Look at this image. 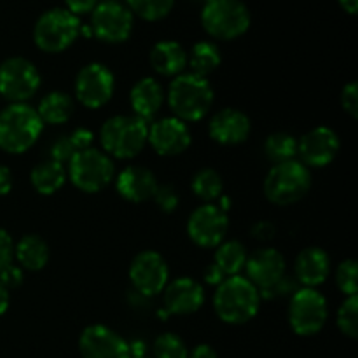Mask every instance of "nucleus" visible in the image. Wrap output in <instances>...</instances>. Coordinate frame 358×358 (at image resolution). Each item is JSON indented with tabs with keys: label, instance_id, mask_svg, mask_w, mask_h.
I'll list each match as a JSON object with an SVG mask.
<instances>
[{
	"label": "nucleus",
	"instance_id": "obj_1",
	"mask_svg": "<svg viewBox=\"0 0 358 358\" xmlns=\"http://www.w3.org/2000/svg\"><path fill=\"white\" fill-rule=\"evenodd\" d=\"M261 306L259 290L245 276H229L224 280L213 296V310L217 317L229 325L250 322Z\"/></svg>",
	"mask_w": 358,
	"mask_h": 358
},
{
	"label": "nucleus",
	"instance_id": "obj_2",
	"mask_svg": "<svg viewBox=\"0 0 358 358\" xmlns=\"http://www.w3.org/2000/svg\"><path fill=\"white\" fill-rule=\"evenodd\" d=\"M168 105L182 122L201 121L213 105V90L206 77L180 73L168 87Z\"/></svg>",
	"mask_w": 358,
	"mask_h": 358
},
{
	"label": "nucleus",
	"instance_id": "obj_3",
	"mask_svg": "<svg viewBox=\"0 0 358 358\" xmlns=\"http://www.w3.org/2000/svg\"><path fill=\"white\" fill-rule=\"evenodd\" d=\"M44 124L37 110L28 103H10L0 112V149L23 154L35 145Z\"/></svg>",
	"mask_w": 358,
	"mask_h": 358
},
{
	"label": "nucleus",
	"instance_id": "obj_4",
	"mask_svg": "<svg viewBox=\"0 0 358 358\" xmlns=\"http://www.w3.org/2000/svg\"><path fill=\"white\" fill-rule=\"evenodd\" d=\"M149 126L136 115H114L100 129V142L107 156L131 159L147 145Z\"/></svg>",
	"mask_w": 358,
	"mask_h": 358
},
{
	"label": "nucleus",
	"instance_id": "obj_5",
	"mask_svg": "<svg viewBox=\"0 0 358 358\" xmlns=\"http://www.w3.org/2000/svg\"><path fill=\"white\" fill-rule=\"evenodd\" d=\"M310 189V168L296 159L275 164L264 178L266 198L278 206H289L301 201Z\"/></svg>",
	"mask_w": 358,
	"mask_h": 358
},
{
	"label": "nucleus",
	"instance_id": "obj_6",
	"mask_svg": "<svg viewBox=\"0 0 358 358\" xmlns=\"http://www.w3.org/2000/svg\"><path fill=\"white\" fill-rule=\"evenodd\" d=\"M250 10L241 0H208L201 10L206 34L219 41H233L250 28Z\"/></svg>",
	"mask_w": 358,
	"mask_h": 358
},
{
	"label": "nucleus",
	"instance_id": "obj_7",
	"mask_svg": "<svg viewBox=\"0 0 358 358\" xmlns=\"http://www.w3.org/2000/svg\"><path fill=\"white\" fill-rule=\"evenodd\" d=\"M80 34V21L69 9L55 7L42 14L34 27V42L44 52H62L76 42Z\"/></svg>",
	"mask_w": 358,
	"mask_h": 358
},
{
	"label": "nucleus",
	"instance_id": "obj_8",
	"mask_svg": "<svg viewBox=\"0 0 358 358\" xmlns=\"http://www.w3.org/2000/svg\"><path fill=\"white\" fill-rule=\"evenodd\" d=\"M115 168L110 156L90 147L76 152L69 163V178L79 191L94 194L100 192L114 180Z\"/></svg>",
	"mask_w": 358,
	"mask_h": 358
},
{
	"label": "nucleus",
	"instance_id": "obj_9",
	"mask_svg": "<svg viewBox=\"0 0 358 358\" xmlns=\"http://www.w3.org/2000/svg\"><path fill=\"white\" fill-rule=\"evenodd\" d=\"M329 308L325 297L317 289L301 287L290 296L289 324L297 336L310 338L327 324Z\"/></svg>",
	"mask_w": 358,
	"mask_h": 358
},
{
	"label": "nucleus",
	"instance_id": "obj_10",
	"mask_svg": "<svg viewBox=\"0 0 358 358\" xmlns=\"http://www.w3.org/2000/svg\"><path fill=\"white\" fill-rule=\"evenodd\" d=\"M41 87V73L27 58L13 56L0 63V94L13 103H27Z\"/></svg>",
	"mask_w": 358,
	"mask_h": 358
},
{
	"label": "nucleus",
	"instance_id": "obj_11",
	"mask_svg": "<svg viewBox=\"0 0 358 358\" xmlns=\"http://www.w3.org/2000/svg\"><path fill=\"white\" fill-rule=\"evenodd\" d=\"M91 17V31L108 44L124 42L133 30V13L117 0H101Z\"/></svg>",
	"mask_w": 358,
	"mask_h": 358
},
{
	"label": "nucleus",
	"instance_id": "obj_12",
	"mask_svg": "<svg viewBox=\"0 0 358 358\" xmlns=\"http://www.w3.org/2000/svg\"><path fill=\"white\" fill-rule=\"evenodd\" d=\"M115 79L112 70L103 63H87L76 77V96L86 108H101L114 94Z\"/></svg>",
	"mask_w": 358,
	"mask_h": 358
},
{
	"label": "nucleus",
	"instance_id": "obj_13",
	"mask_svg": "<svg viewBox=\"0 0 358 358\" xmlns=\"http://www.w3.org/2000/svg\"><path fill=\"white\" fill-rule=\"evenodd\" d=\"M170 278V269L161 254L154 250H143L135 255L129 266V280L140 296L152 297L164 290Z\"/></svg>",
	"mask_w": 358,
	"mask_h": 358
},
{
	"label": "nucleus",
	"instance_id": "obj_14",
	"mask_svg": "<svg viewBox=\"0 0 358 358\" xmlns=\"http://www.w3.org/2000/svg\"><path fill=\"white\" fill-rule=\"evenodd\" d=\"M229 229V217L213 203L198 206L187 220V234L198 247L217 248Z\"/></svg>",
	"mask_w": 358,
	"mask_h": 358
},
{
	"label": "nucleus",
	"instance_id": "obj_15",
	"mask_svg": "<svg viewBox=\"0 0 358 358\" xmlns=\"http://www.w3.org/2000/svg\"><path fill=\"white\" fill-rule=\"evenodd\" d=\"M341 149V142L334 129L327 126H318L310 129L297 142V156L304 166L324 168L331 164Z\"/></svg>",
	"mask_w": 358,
	"mask_h": 358
},
{
	"label": "nucleus",
	"instance_id": "obj_16",
	"mask_svg": "<svg viewBox=\"0 0 358 358\" xmlns=\"http://www.w3.org/2000/svg\"><path fill=\"white\" fill-rule=\"evenodd\" d=\"M83 358H129V343L101 324L90 325L79 338Z\"/></svg>",
	"mask_w": 358,
	"mask_h": 358
},
{
	"label": "nucleus",
	"instance_id": "obj_17",
	"mask_svg": "<svg viewBox=\"0 0 358 358\" xmlns=\"http://www.w3.org/2000/svg\"><path fill=\"white\" fill-rule=\"evenodd\" d=\"M147 142L159 156H178L189 149L192 136L187 124L180 119L163 117L150 124Z\"/></svg>",
	"mask_w": 358,
	"mask_h": 358
},
{
	"label": "nucleus",
	"instance_id": "obj_18",
	"mask_svg": "<svg viewBox=\"0 0 358 358\" xmlns=\"http://www.w3.org/2000/svg\"><path fill=\"white\" fill-rule=\"evenodd\" d=\"M285 259L276 248H259L250 254L245 262V278L259 290L269 289L285 276Z\"/></svg>",
	"mask_w": 358,
	"mask_h": 358
},
{
	"label": "nucleus",
	"instance_id": "obj_19",
	"mask_svg": "<svg viewBox=\"0 0 358 358\" xmlns=\"http://www.w3.org/2000/svg\"><path fill=\"white\" fill-rule=\"evenodd\" d=\"M252 124L245 112L238 108H222L208 124V135L220 145H238L250 136Z\"/></svg>",
	"mask_w": 358,
	"mask_h": 358
},
{
	"label": "nucleus",
	"instance_id": "obj_20",
	"mask_svg": "<svg viewBox=\"0 0 358 358\" xmlns=\"http://www.w3.org/2000/svg\"><path fill=\"white\" fill-rule=\"evenodd\" d=\"M163 304L168 315L196 313L205 303V290L196 280L182 276L164 287Z\"/></svg>",
	"mask_w": 358,
	"mask_h": 358
},
{
	"label": "nucleus",
	"instance_id": "obj_21",
	"mask_svg": "<svg viewBox=\"0 0 358 358\" xmlns=\"http://www.w3.org/2000/svg\"><path fill=\"white\" fill-rule=\"evenodd\" d=\"M157 185L156 175L143 166H126L115 178L119 196L129 203H145L152 199Z\"/></svg>",
	"mask_w": 358,
	"mask_h": 358
},
{
	"label": "nucleus",
	"instance_id": "obj_22",
	"mask_svg": "<svg viewBox=\"0 0 358 358\" xmlns=\"http://www.w3.org/2000/svg\"><path fill=\"white\" fill-rule=\"evenodd\" d=\"M297 283L306 289H315L329 278L331 273V257L320 247H308L297 255L294 264Z\"/></svg>",
	"mask_w": 358,
	"mask_h": 358
},
{
	"label": "nucleus",
	"instance_id": "obj_23",
	"mask_svg": "<svg viewBox=\"0 0 358 358\" xmlns=\"http://www.w3.org/2000/svg\"><path fill=\"white\" fill-rule=\"evenodd\" d=\"M129 103L136 117L143 122L152 121L164 103L163 86L154 77H143L131 87Z\"/></svg>",
	"mask_w": 358,
	"mask_h": 358
},
{
	"label": "nucleus",
	"instance_id": "obj_24",
	"mask_svg": "<svg viewBox=\"0 0 358 358\" xmlns=\"http://www.w3.org/2000/svg\"><path fill=\"white\" fill-rule=\"evenodd\" d=\"M149 63L159 76L177 77L187 66V52L178 42L161 41L150 49Z\"/></svg>",
	"mask_w": 358,
	"mask_h": 358
},
{
	"label": "nucleus",
	"instance_id": "obj_25",
	"mask_svg": "<svg viewBox=\"0 0 358 358\" xmlns=\"http://www.w3.org/2000/svg\"><path fill=\"white\" fill-rule=\"evenodd\" d=\"M14 257L23 269L41 271L49 261V247L38 234H27L14 245Z\"/></svg>",
	"mask_w": 358,
	"mask_h": 358
},
{
	"label": "nucleus",
	"instance_id": "obj_26",
	"mask_svg": "<svg viewBox=\"0 0 358 358\" xmlns=\"http://www.w3.org/2000/svg\"><path fill=\"white\" fill-rule=\"evenodd\" d=\"M66 180V171L63 164L52 159H44L35 164L30 171L31 187L42 196H51L63 187Z\"/></svg>",
	"mask_w": 358,
	"mask_h": 358
},
{
	"label": "nucleus",
	"instance_id": "obj_27",
	"mask_svg": "<svg viewBox=\"0 0 358 358\" xmlns=\"http://www.w3.org/2000/svg\"><path fill=\"white\" fill-rule=\"evenodd\" d=\"M41 117L42 124H65L70 117H72L76 105L70 94L63 93V91H52L48 93L41 100L38 107L35 108Z\"/></svg>",
	"mask_w": 358,
	"mask_h": 358
},
{
	"label": "nucleus",
	"instance_id": "obj_28",
	"mask_svg": "<svg viewBox=\"0 0 358 358\" xmlns=\"http://www.w3.org/2000/svg\"><path fill=\"white\" fill-rule=\"evenodd\" d=\"M247 257H248L247 248H245V245L241 243V241L238 240L222 241L215 250L213 264L224 273L226 278H229V276H236L238 273L245 268Z\"/></svg>",
	"mask_w": 358,
	"mask_h": 358
},
{
	"label": "nucleus",
	"instance_id": "obj_29",
	"mask_svg": "<svg viewBox=\"0 0 358 358\" xmlns=\"http://www.w3.org/2000/svg\"><path fill=\"white\" fill-rule=\"evenodd\" d=\"M222 56L217 44L208 41L196 42L191 49V56H187V65L191 66V73L199 77H206L213 70L219 69Z\"/></svg>",
	"mask_w": 358,
	"mask_h": 358
},
{
	"label": "nucleus",
	"instance_id": "obj_30",
	"mask_svg": "<svg viewBox=\"0 0 358 358\" xmlns=\"http://www.w3.org/2000/svg\"><path fill=\"white\" fill-rule=\"evenodd\" d=\"M191 189L199 199H203L205 203H212L222 196V177H220L219 171H215L213 168H201V170L196 171V175L192 177Z\"/></svg>",
	"mask_w": 358,
	"mask_h": 358
},
{
	"label": "nucleus",
	"instance_id": "obj_31",
	"mask_svg": "<svg viewBox=\"0 0 358 358\" xmlns=\"http://www.w3.org/2000/svg\"><path fill=\"white\" fill-rule=\"evenodd\" d=\"M264 154L273 164L287 163L296 159L297 156V140L289 133H273L264 142Z\"/></svg>",
	"mask_w": 358,
	"mask_h": 358
},
{
	"label": "nucleus",
	"instance_id": "obj_32",
	"mask_svg": "<svg viewBox=\"0 0 358 358\" xmlns=\"http://www.w3.org/2000/svg\"><path fill=\"white\" fill-rule=\"evenodd\" d=\"M175 0H126L128 9L147 21H157L168 16Z\"/></svg>",
	"mask_w": 358,
	"mask_h": 358
},
{
	"label": "nucleus",
	"instance_id": "obj_33",
	"mask_svg": "<svg viewBox=\"0 0 358 358\" xmlns=\"http://www.w3.org/2000/svg\"><path fill=\"white\" fill-rule=\"evenodd\" d=\"M154 355L156 358H187L189 350L182 338H178L173 332H164L157 336L154 341Z\"/></svg>",
	"mask_w": 358,
	"mask_h": 358
},
{
	"label": "nucleus",
	"instance_id": "obj_34",
	"mask_svg": "<svg viewBox=\"0 0 358 358\" xmlns=\"http://www.w3.org/2000/svg\"><path fill=\"white\" fill-rule=\"evenodd\" d=\"M338 327L346 338L357 339L358 336V297H346L338 310Z\"/></svg>",
	"mask_w": 358,
	"mask_h": 358
},
{
	"label": "nucleus",
	"instance_id": "obj_35",
	"mask_svg": "<svg viewBox=\"0 0 358 358\" xmlns=\"http://www.w3.org/2000/svg\"><path fill=\"white\" fill-rule=\"evenodd\" d=\"M336 285L346 297L358 292V266L355 259H346L336 269Z\"/></svg>",
	"mask_w": 358,
	"mask_h": 358
},
{
	"label": "nucleus",
	"instance_id": "obj_36",
	"mask_svg": "<svg viewBox=\"0 0 358 358\" xmlns=\"http://www.w3.org/2000/svg\"><path fill=\"white\" fill-rule=\"evenodd\" d=\"M76 152L77 150L73 147V143L70 142L69 135H62L52 142L51 149H49V159L56 161L59 164H65L70 163V159L76 156Z\"/></svg>",
	"mask_w": 358,
	"mask_h": 358
},
{
	"label": "nucleus",
	"instance_id": "obj_37",
	"mask_svg": "<svg viewBox=\"0 0 358 358\" xmlns=\"http://www.w3.org/2000/svg\"><path fill=\"white\" fill-rule=\"evenodd\" d=\"M154 201L159 206L161 212L171 213L178 206V192L175 191L173 185H157L156 192H154Z\"/></svg>",
	"mask_w": 358,
	"mask_h": 358
},
{
	"label": "nucleus",
	"instance_id": "obj_38",
	"mask_svg": "<svg viewBox=\"0 0 358 358\" xmlns=\"http://www.w3.org/2000/svg\"><path fill=\"white\" fill-rule=\"evenodd\" d=\"M296 290H299V287H297V280L289 278V276H283L278 283H275V285L269 287V289L259 292V296L264 297V299H278V297H285L289 296V294L292 296Z\"/></svg>",
	"mask_w": 358,
	"mask_h": 358
},
{
	"label": "nucleus",
	"instance_id": "obj_39",
	"mask_svg": "<svg viewBox=\"0 0 358 358\" xmlns=\"http://www.w3.org/2000/svg\"><path fill=\"white\" fill-rule=\"evenodd\" d=\"M341 107L350 117H358V84L357 80H350L341 91Z\"/></svg>",
	"mask_w": 358,
	"mask_h": 358
},
{
	"label": "nucleus",
	"instance_id": "obj_40",
	"mask_svg": "<svg viewBox=\"0 0 358 358\" xmlns=\"http://www.w3.org/2000/svg\"><path fill=\"white\" fill-rule=\"evenodd\" d=\"M14 259V243L13 238L9 236L6 229L0 227V271L3 268H7L9 264H13Z\"/></svg>",
	"mask_w": 358,
	"mask_h": 358
},
{
	"label": "nucleus",
	"instance_id": "obj_41",
	"mask_svg": "<svg viewBox=\"0 0 358 358\" xmlns=\"http://www.w3.org/2000/svg\"><path fill=\"white\" fill-rule=\"evenodd\" d=\"M0 283H2L7 290L21 287V283H23V271H21V268H17V266L14 264H9L7 268H3L2 271H0Z\"/></svg>",
	"mask_w": 358,
	"mask_h": 358
},
{
	"label": "nucleus",
	"instance_id": "obj_42",
	"mask_svg": "<svg viewBox=\"0 0 358 358\" xmlns=\"http://www.w3.org/2000/svg\"><path fill=\"white\" fill-rule=\"evenodd\" d=\"M69 138H70V142L73 143V147H76L77 152H80V150H86L93 145L94 136L90 129L79 128V129H73V131L69 135Z\"/></svg>",
	"mask_w": 358,
	"mask_h": 358
},
{
	"label": "nucleus",
	"instance_id": "obj_43",
	"mask_svg": "<svg viewBox=\"0 0 358 358\" xmlns=\"http://www.w3.org/2000/svg\"><path fill=\"white\" fill-rule=\"evenodd\" d=\"M250 234H252V238H255V240L269 241L275 238L276 227L273 226L269 220H259V222H255L254 226H252Z\"/></svg>",
	"mask_w": 358,
	"mask_h": 358
},
{
	"label": "nucleus",
	"instance_id": "obj_44",
	"mask_svg": "<svg viewBox=\"0 0 358 358\" xmlns=\"http://www.w3.org/2000/svg\"><path fill=\"white\" fill-rule=\"evenodd\" d=\"M65 2H66V9L77 16V14L91 13V10L96 7L98 0H65Z\"/></svg>",
	"mask_w": 358,
	"mask_h": 358
},
{
	"label": "nucleus",
	"instance_id": "obj_45",
	"mask_svg": "<svg viewBox=\"0 0 358 358\" xmlns=\"http://www.w3.org/2000/svg\"><path fill=\"white\" fill-rule=\"evenodd\" d=\"M224 280H226V276H224V273L220 271L215 264H210L208 268L205 269V282L208 283V285L219 287Z\"/></svg>",
	"mask_w": 358,
	"mask_h": 358
},
{
	"label": "nucleus",
	"instance_id": "obj_46",
	"mask_svg": "<svg viewBox=\"0 0 358 358\" xmlns=\"http://www.w3.org/2000/svg\"><path fill=\"white\" fill-rule=\"evenodd\" d=\"M13 189V173L7 166L0 164V196L9 194Z\"/></svg>",
	"mask_w": 358,
	"mask_h": 358
},
{
	"label": "nucleus",
	"instance_id": "obj_47",
	"mask_svg": "<svg viewBox=\"0 0 358 358\" xmlns=\"http://www.w3.org/2000/svg\"><path fill=\"white\" fill-rule=\"evenodd\" d=\"M187 358H219V355L210 345H198Z\"/></svg>",
	"mask_w": 358,
	"mask_h": 358
},
{
	"label": "nucleus",
	"instance_id": "obj_48",
	"mask_svg": "<svg viewBox=\"0 0 358 358\" xmlns=\"http://www.w3.org/2000/svg\"><path fill=\"white\" fill-rule=\"evenodd\" d=\"M9 303H10V297H9V290L0 283V317L9 310Z\"/></svg>",
	"mask_w": 358,
	"mask_h": 358
},
{
	"label": "nucleus",
	"instance_id": "obj_49",
	"mask_svg": "<svg viewBox=\"0 0 358 358\" xmlns=\"http://www.w3.org/2000/svg\"><path fill=\"white\" fill-rule=\"evenodd\" d=\"M338 2L341 3V7L346 10V13L357 14V10H358V0H338Z\"/></svg>",
	"mask_w": 358,
	"mask_h": 358
},
{
	"label": "nucleus",
	"instance_id": "obj_50",
	"mask_svg": "<svg viewBox=\"0 0 358 358\" xmlns=\"http://www.w3.org/2000/svg\"><path fill=\"white\" fill-rule=\"evenodd\" d=\"M131 358H149L147 355H142V357H131Z\"/></svg>",
	"mask_w": 358,
	"mask_h": 358
}]
</instances>
